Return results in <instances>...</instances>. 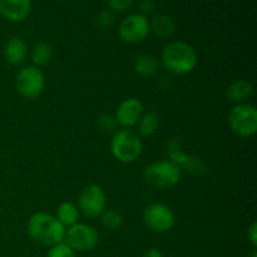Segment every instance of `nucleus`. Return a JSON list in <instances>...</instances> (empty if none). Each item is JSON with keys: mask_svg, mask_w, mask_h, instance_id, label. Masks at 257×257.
<instances>
[{"mask_svg": "<svg viewBox=\"0 0 257 257\" xmlns=\"http://www.w3.org/2000/svg\"><path fill=\"white\" fill-rule=\"evenodd\" d=\"M30 9V0H0V15L9 22H23L29 17Z\"/></svg>", "mask_w": 257, "mask_h": 257, "instance_id": "obj_12", "label": "nucleus"}, {"mask_svg": "<svg viewBox=\"0 0 257 257\" xmlns=\"http://www.w3.org/2000/svg\"><path fill=\"white\" fill-rule=\"evenodd\" d=\"M55 217L64 227H70V226L75 225L78 220H79L78 206L75 203L69 202V201H64V202H62L58 206Z\"/></svg>", "mask_w": 257, "mask_h": 257, "instance_id": "obj_17", "label": "nucleus"}, {"mask_svg": "<svg viewBox=\"0 0 257 257\" xmlns=\"http://www.w3.org/2000/svg\"><path fill=\"white\" fill-rule=\"evenodd\" d=\"M247 240L253 248L257 247V223L253 222L247 230Z\"/></svg>", "mask_w": 257, "mask_h": 257, "instance_id": "obj_26", "label": "nucleus"}, {"mask_svg": "<svg viewBox=\"0 0 257 257\" xmlns=\"http://www.w3.org/2000/svg\"><path fill=\"white\" fill-rule=\"evenodd\" d=\"M114 23V14L112 10L105 9L102 10L99 14L95 18V24L100 28V29H109Z\"/></svg>", "mask_w": 257, "mask_h": 257, "instance_id": "obj_22", "label": "nucleus"}, {"mask_svg": "<svg viewBox=\"0 0 257 257\" xmlns=\"http://www.w3.org/2000/svg\"><path fill=\"white\" fill-rule=\"evenodd\" d=\"M161 63L173 74H190L197 67V53L188 43L175 40L163 48L161 53Z\"/></svg>", "mask_w": 257, "mask_h": 257, "instance_id": "obj_1", "label": "nucleus"}, {"mask_svg": "<svg viewBox=\"0 0 257 257\" xmlns=\"http://www.w3.org/2000/svg\"><path fill=\"white\" fill-rule=\"evenodd\" d=\"M253 94V85L246 79H237L228 85L226 90V97L235 104L246 103Z\"/></svg>", "mask_w": 257, "mask_h": 257, "instance_id": "obj_14", "label": "nucleus"}, {"mask_svg": "<svg viewBox=\"0 0 257 257\" xmlns=\"http://www.w3.org/2000/svg\"><path fill=\"white\" fill-rule=\"evenodd\" d=\"M27 230L35 242L48 247L64 241L65 227L50 213L37 212L30 216Z\"/></svg>", "mask_w": 257, "mask_h": 257, "instance_id": "obj_2", "label": "nucleus"}, {"mask_svg": "<svg viewBox=\"0 0 257 257\" xmlns=\"http://www.w3.org/2000/svg\"><path fill=\"white\" fill-rule=\"evenodd\" d=\"M97 124L103 132H115L117 131V120L113 115L102 114L97 119Z\"/></svg>", "mask_w": 257, "mask_h": 257, "instance_id": "obj_23", "label": "nucleus"}, {"mask_svg": "<svg viewBox=\"0 0 257 257\" xmlns=\"http://www.w3.org/2000/svg\"><path fill=\"white\" fill-rule=\"evenodd\" d=\"M4 55L8 63L19 65L25 62L28 57V44L19 37H13L5 43Z\"/></svg>", "mask_w": 257, "mask_h": 257, "instance_id": "obj_13", "label": "nucleus"}, {"mask_svg": "<svg viewBox=\"0 0 257 257\" xmlns=\"http://www.w3.org/2000/svg\"><path fill=\"white\" fill-rule=\"evenodd\" d=\"M143 257H163V253L160 248L152 247L143 253Z\"/></svg>", "mask_w": 257, "mask_h": 257, "instance_id": "obj_27", "label": "nucleus"}, {"mask_svg": "<svg viewBox=\"0 0 257 257\" xmlns=\"http://www.w3.org/2000/svg\"><path fill=\"white\" fill-rule=\"evenodd\" d=\"M133 69L142 78L153 77L160 69V62L153 55L141 54L133 60Z\"/></svg>", "mask_w": 257, "mask_h": 257, "instance_id": "obj_16", "label": "nucleus"}, {"mask_svg": "<svg viewBox=\"0 0 257 257\" xmlns=\"http://www.w3.org/2000/svg\"><path fill=\"white\" fill-rule=\"evenodd\" d=\"M107 197L103 188L98 185H88L78 196V210L88 218L99 217L105 210Z\"/></svg>", "mask_w": 257, "mask_h": 257, "instance_id": "obj_8", "label": "nucleus"}, {"mask_svg": "<svg viewBox=\"0 0 257 257\" xmlns=\"http://www.w3.org/2000/svg\"><path fill=\"white\" fill-rule=\"evenodd\" d=\"M138 8H140V14L146 17L155 10V2L153 0H141Z\"/></svg>", "mask_w": 257, "mask_h": 257, "instance_id": "obj_25", "label": "nucleus"}, {"mask_svg": "<svg viewBox=\"0 0 257 257\" xmlns=\"http://www.w3.org/2000/svg\"><path fill=\"white\" fill-rule=\"evenodd\" d=\"M228 125L235 135L247 138L257 132V109L251 103L235 104L228 114Z\"/></svg>", "mask_w": 257, "mask_h": 257, "instance_id": "obj_5", "label": "nucleus"}, {"mask_svg": "<svg viewBox=\"0 0 257 257\" xmlns=\"http://www.w3.org/2000/svg\"><path fill=\"white\" fill-rule=\"evenodd\" d=\"M112 12H124L130 9L136 0H105Z\"/></svg>", "mask_w": 257, "mask_h": 257, "instance_id": "obj_24", "label": "nucleus"}, {"mask_svg": "<svg viewBox=\"0 0 257 257\" xmlns=\"http://www.w3.org/2000/svg\"><path fill=\"white\" fill-rule=\"evenodd\" d=\"M30 57H32V62L34 67L39 68L48 64V63L50 62V59L53 58L52 45L47 42L37 43V44L33 47Z\"/></svg>", "mask_w": 257, "mask_h": 257, "instance_id": "obj_19", "label": "nucleus"}, {"mask_svg": "<svg viewBox=\"0 0 257 257\" xmlns=\"http://www.w3.org/2000/svg\"><path fill=\"white\" fill-rule=\"evenodd\" d=\"M181 168L173 161H158L145 168L143 180L155 188H172L180 182Z\"/></svg>", "mask_w": 257, "mask_h": 257, "instance_id": "obj_4", "label": "nucleus"}, {"mask_svg": "<svg viewBox=\"0 0 257 257\" xmlns=\"http://www.w3.org/2000/svg\"><path fill=\"white\" fill-rule=\"evenodd\" d=\"M138 127V136L151 137L155 135L160 128V115L156 112L143 113L141 119L136 124Z\"/></svg>", "mask_w": 257, "mask_h": 257, "instance_id": "obj_18", "label": "nucleus"}, {"mask_svg": "<svg viewBox=\"0 0 257 257\" xmlns=\"http://www.w3.org/2000/svg\"><path fill=\"white\" fill-rule=\"evenodd\" d=\"M145 113L142 102L137 98H127L122 100L115 110V120L117 124L123 128H131L138 123L142 114Z\"/></svg>", "mask_w": 257, "mask_h": 257, "instance_id": "obj_11", "label": "nucleus"}, {"mask_svg": "<svg viewBox=\"0 0 257 257\" xmlns=\"http://www.w3.org/2000/svg\"><path fill=\"white\" fill-rule=\"evenodd\" d=\"M175 30V20L170 15L158 14L150 20V32H152L160 39H167L172 37Z\"/></svg>", "mask_w": 257, "mask_h": 257, "instance_id": "obj_15", "label": "nucleus"}, {"mask_svg": "<svg viewBox=\"0 0 257 257\" xmlns=\"http://www.w3.org/2000/svg\"><path fill=\"white\" fill-rule=\"evenodd\" d=\"M98 240L99 236L94 227L87 223L77 222L65 230L63 242L67 243L74 252H87L98 245Z\"/></svg>", "mask_w": 257, "mask_h": 257, "instance_id": "obj_7", "label": "nucleus"}, {"mask_svg": "<svg viewBox=\"0 0 257 257\" xmlns=\"http://www.w3.org/2000/svg\"><path fill=\"white\" fill-rule=\"evenodd\" d=\"M45 78L42 70L34 65L22 68L15 77V88L25 99H35L44 90Z\"/></svg>", "mask_w": 257, "mask_h": 257, "instance_id": "obj_6", "label": "nucleus"}, {"mask_svg": "<svg viewBox=\"0 0 257 257\" xmlns=\"http://www.w3.org/2000/svg\"><path fill=\"white\" fill-rule=\"evenodd\" d=\"M252 257H257V252H256V251H253V253H252Z\"/></svg>", "mask_w": 257, "mask_h": 257, "instance_id": "obj_28", "label": "nucleus"}, {"mask_svg": "<svg viewBox=\"0 0 257 257\" xmlns=\"http://www.w3.org/2000/svg\"><path fill=\"white\" fill-rule=\"evenodd\" d=\"M100 217V222L104 227L109 228V230H117L122 226L123 223V217L118 211L112 210V208H105L103 211Z\"/></svg>", "mask_w": 257, "mask_h": 257, "instance_id": "obj_20", "label": "nucleus"}, {"mask_svg": "<svg viewBox=\"0 0 257 257\" xmlns=\"http://www.w3.org/2000/svg\"><path fill=\"white\" fill-rule=\"evenodd\" d=\"M143 222L152 232L165 233L173 228L176 217L173 211L162 203H152L143 211Z\"/></svg>", "mask_w": 257, "mask_h": 257, "instance_id": "obj_9", "label": "nucleus"}, {"mask_svg": "<svg viewBox=\"0 0 257 257\" xmlns=\"http://www.w3.org/2000/svg\"><path fill=\"white\" fill-rule=\"evenodd\" d=\"M150 34V20L142 14H131L122 20L118 28V35L128 44L143 42Z\"/></svg>", "mask_w": 257, "mask_h": 257, "instance_id": "obj_10", "label": "nucleus"}, {"mask_svg": "<svg viewBox=\"0 0 257 257\" xmlns=\"http://www.w3.org/2000/svg\"><path fill=\"white\" fill-rule=\"evenodd\" d=\"M143 145L137 132L130 128L115 131L110 142L113 157L122 163H132L142 155Z\"/></svg>", "mask_w": 257, "mask_h": 257, "instance_id": "obj_3", "label": "nucleus"}, {"mask_svg": "<svg viewBox=\"0 0 257 257\" xmlns=\"http://www.w3.org/2000/svg\"><path fill=\"white\" fill-rule=\"evenodd\" d=\"M47 257H77V255L67 243L60 242L49 247Z\"/></svg>", "mask_w": 257, "mask_h": 257, "instance_id": "obj_21", "label": "nucleus"}]
</instances>
